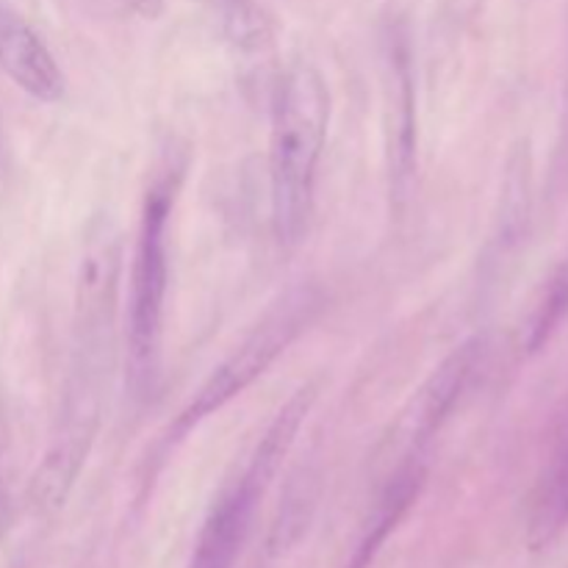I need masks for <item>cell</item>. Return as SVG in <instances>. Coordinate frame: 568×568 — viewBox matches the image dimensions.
Wrapping results in <instances>:
<instances>
[{
	"mask_svg": "<svg viewBox=\"0 0 568 568\" xmlns=\"http://www.w3.org/2000/svg\"><path fill=\"white\" fill-rule=\"evenodd\" d=\"M483 349H486V342L480 336L464 342L410 394V399L399 410L397 419L392 422L381 447H377L381 449L377 458H381V464L388 466V471L410 458H427L430 444L436 442L442 427L447 425L449 414L469 388L471 377H475L477 366L483 361Z\"/></svg>",
	"mask_w": 568,
	"mask_h": 568,
	"instance_id": "5b68a950",
	"label": "cell"
},
{
	"mask_svg": "<svg viewBox=\"0 0 568 568\" xmlns=\"http://www.w3.org/2000/svg\"><path fill=\"white\" fill-rule=\"evenodd\" d=\"M322 308H325V292L316 283H297V286L277 294V300L261 314L253 331L211 372L209 381L192 397V403L181 410L175 425L170 427L166 442H183L194 427H200L205 419L220 414L227 403H233L239 394L247 392L297 342L300 333L314 325Z\"/></svg>",
	"mask_w": 568,
	"mask_h": 568,
	"instance_id": "277c9868",
	"label": "cell"
},
{
	"mask_svg": "<svg viewBox=\"0 0 568 568\" xmlns=\"http://www.w3.org/2000/svg\"><path fill=\"white\" fill-rule=\"evenodd\" d=\"M532 161L530 144H516L510 153L508 166H505L503 197H499L497 211V233H494V247L499 255L510 253L516 244L525 239L527 222H530V181H532Z\"/></svg>",
	"mask_w": 568,
	"mask_h": 568,
	"instance_id": "30bf717a",
	"label": "cell"
},
{
	"mask_svg": "<svg viewBox=\"0 0 568 568\" xmlns=\"http://www.w3.org/2000/svg\"><path fill=\"white\" fill-rule=\"evenodd\" d=\"M6 521H9V494L0 486V532L6 530Z\"/></svg>",
	"mask_w": 568,
	"mask_h": 568,
	"instance_id": "9a60e30c",
	"label": "cell"
},
{
	"mask_svg": "<svg viewBox=\"0 0 568 568\" xmlns=\"http://www.w3.org/2000/svg\"><path fill=\"white\" fill-rule=\"evenodd\" d=\"M270 483V477L261 475L255 466L247 464L242 477L216 497L214 508L205 516L203 530H200L192 560H189L186 568L236 566L250 530H253L255 510H258V503L264 499Z\"/></svg>",
	"mask_w": 568,
	"mask_h": 568,
	"instance_id": "52a82bcc",
	"label": "cell"
},
{
	"mask_svg": "<svg viewBox=\"0 0 568 568\" xmlns=\"http://www.w3.org/2000/svg\"><path fill=\"white\" fill-rule=\"evenodd\" d=\"M125 3L131 6L139 17H144V20H155V17H161V11H164V0H125Z\"/></svg>",
	"mask_w": 568,
	"mask_h": 568,
	"instance_id": "5bb4252c",
	"label": "cell"
},
{
	"mask_svg": "<svg viewBox=\"0 0 568 568\" xmlns=\"http://www.w3.org/2000/svg\"><path fill=\"white\" fill-rule=\"evenodd\" d=\"M386 166L394 214H405L416 189L419 128H416V75L403 37L388 39L386 53Z\"/></svg>",
	"mask_w": 568,
	"mask_h": 568,
	"instance_id": "8992f818",
	"label": "cell"
},
{
	"mask_svg": "<svg viewBox=\"0 0 568 568\" xmlns=\"http://www.w3.org/2000/svg\"><path fill=\"white\" fill-rule=\"evenodd\" d=\"M331 125V89L316 67L292 64L272 89L270 203L281 247L294 250L308 233L316 170Z\"/></svg>",
	"mask_w": 568,
	"mask_h": 568,
	"instance_id": "7a4b0ae2",
	"label": "cell"
},
{
	"mask_svg": "<svg viewBox=\"0 0 568 568\" xmlns=\"http://www.w3.org/2000/svg\"><path fill=\"white\" fill-rule=\"evenodd\" d=\"M178 183L161 178L148 189L139 216L136 250L128 294V388L131 397L148 403L161 383V342H164V308L170 288V253L166 231L175 205Z\"/></svg>",
	"mask_w": 568,
	"mask_h": 568,
	"instance_id": "3957f363",
	"label": "cell"
},
{
	"mask_svg": "<svg viewBox=\"0 0 568 568\" xmlns=\"http://www.w3.org/2000/svg\"><path fill=\"white\" fill-rule=\"evenodd\" d=\"M120 261V233L109 220H100L89 231L78 270L72 361L59 425L28 486V499L42 516H53L64 508L100 430L103 397L116 353Z\"/></svg>",
	"mask_w": 568,
	"mask_h": 568,
	"instance_id": "6da1fadb",
	"label": "cell"
},
{
	"mask_svg": "<svg viewBox=\"0 0 568 568\" xmlns=\"http://www.w3.org/2000/svg\"><path fill=\"white\" fill-rule=\"evenodd\" d=\"M0 70L33 100L55 103L64 98V72L44 39L9 9H0Z\"/></svg>",
	"mask_w": 568,
	"mask_h": 568,
	"instance_id": "ba28073f",
	"label": "cell"
},
{
	"mask_svg": "<svg viewBox=\"0 0 568 568\" xmlns=\"http://www.w3.org/2000/svg\"><path fill=\"white\" fill-rule=\"evenodd\" d=\"M564 111H560V139L558 150H555V166H552V192L558 197L568 194V61H566V81H564Z\"/></svg>",
	"mask_w": 568,
	"mask_h": 568,
	"instance_id": "4fadbf2b",
	"label": "cell"
},
{
	"mask_svg": "<svg viewBox=\"0 0 568 568\" xmlns=\"http://www.w3.org/2000/svg\"><path fill=\"white\" fill-rule=\"evenodd\" d=\"M316 494H320V477H316L314 469H300L297 475H292L270 532L272 552H288L305 536L316 508Z\"/></svg>",
	"mask_w": 568,
	"mask_h": 568,
	"instance_id": "8fae6325",
	"label": "cell"
},
{
	"mask_svg": "<svg viewBox=\"0 0 568 568\" xmlns=\"http://www.w3.org/2000/svg\"><path fill=\"white\" fill-rule=\"evenodd\" d=\"M538 308V314L547 316L552 322H566L568 316V244L564 258L558 261V266L552 270V275L544 283L541 294L532 303Z\"/></svg>",
	"mask_w": 568,
	"mask_h": 568,
	"instance_id": "7c38bea8",
	"label": "cell"
},
{
	"mask_svg": "<svg viewBox=\"0 0 568 568\" xmlns=\"http://www.w3.org/2000/svg\"><path fill=\"white\" fill-rule=\"evenodd\" d=\"M427 483V460L410 458L405 464L394 466L388 471L386 483H383L381 494H377L375 505H372L369 516H366L364 527H361L358 544H355L353 555L344 564V568H372L377 555L388 544V538L397 532L405 516L410 514L414 503L419 499L422 488Z\"/></svg>",
	"mask_w": 568,
	"mask_h": 568,
	"instance_id": "9c48e42d",
	"label": "cell"
}]
</instances>
